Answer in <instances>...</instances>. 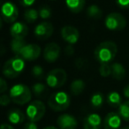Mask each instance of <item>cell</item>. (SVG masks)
<instances>
[{
  "label": "cell",
  "mask_w": 129,
  "mask_h": 129,
  "mask_svg": "<svg viewBox=\"0 0 129 129\" xmlns=\"http://www.w3.org/2000/svg\"><path fill=\"white\" fill-rule=\"evenodd\" d=\"M118 52V46L112 41H104L99 43L95 49L94 56L97 62L102 64H110L113 62Z\"/></svg>",
  "instance_id": "obj_1"
},
{
  "label": "cell",
  "mask_w": 129,
  "mask_h": 129,
  "mask_svg": "<svg viewBox=\"0 0 129 129\" xmlns=\"http://www.w3.org/2000/svg\"><path fill=\"white\" fill-rule=\"evenodd\" d=\"M12 99L9 95H2L0 96V104L2 106H7L11 103Z\"/></svg>",
  "instance_id": "obj_31"
},
{
  "label": "cell",
  "mask_w": 129,
  "mask_h": 129,
  "mask_svg": "<svg viewBox=\"0 0 129 129\" xmlns=\"http://www.w3.org/2000/svg\"><path fill=\"white\" fill-rule=\"evenodd\" d=\"M57 124L59 129H76L78 126V121L71 114H61L57 119Z\"/></svg>",
  "instance_id": "obj_13"
},
{
  "label": "cell",
  "mask_w": 129,
  "mask_h": 129,
  "mask_svg": "<svg viewBox=\"0 0 129 129\" xmlns=\"http://www.w3.org/2000/svg\"><path fill=\"white\" fill-rule=\"evenodd\" d=\"M121 129H129V126H125V127H123V128H121Z\"/></svg>",
  "instance_id": "obj_40"
},
{
  "label": "cell",
  "mask_w": 129,
  "mask_h": 129,
  "mask_svg": "<svg viewBox=\"0 0 129 129\" xmlns=\"http://www.w3.org/2000/svg\"><path fill=\"white\" fill-rule=\"evenodd\" d=\"M10 34L14 39H24L28 34V27L22 22L16 21L10 27Z\"/></svg>",
  "instance_id": "obj_15"
},
{
  "label": "cell",
  "mask_w": 129,
  "mask_h": 129,
  "mask_svg": "<svg viewBox=\"0 0 129 129\" xmlns=\"http://www.w3.org/2000/svg\"><path fill=\"white\" fill-rule=\"evenodd\" d=\"M61 37L68 44L73 45L78 42L80 38V32L73 26H64L61 28Z\"/></svg>",
  "instance_id": "obj_12"
},
{
  "label": "cell",
  "mask_w": 129,
  "mask_h": 129,
  "mask_svg": "<svg viewBox=\"0 0 129 129\" xmlns=\"http://www.w3.org/2000/svg\"><path fill=\"white\" fill-rule=\"evenodd\" d=\"M27 45L26 41L24 39H14L13 38L11 43H10V47H11V50L13 53H14L16 56H19L22 49Z\"/></svg>",
  "instance_id": "obj_23"
},
{
  "label": "cell",
  "mask_w": 129,
  "mask_h": 129,
  "mask_svg": "<svg viewBox=\"0 0 129 129\" xmlns=\"http://www.w3.org/2000/svg\"><path fill=\"white\" fill-rule=\"evenodd\" d=\"M19 2L23 7H30L36 3V0H19Z\"/></svg>",
  "instance_id": "obj_33"
},
{
  "label": "cell",
  "mask_w": 129,
  "mask_h": 129,
  "mask_svg": "<svg viewBox=\"0 0 129 129\" xmlns=\"http://www.w3.org/2000/svg\"><path fill=\"white\" fill-rule=\"evenodd\" d=\"M123 94H124V96H125V98H128L129 99V84L126 85V86L124 88Z\"/></svg>",
  "instance_id": "obj_37"
},
{
  "label": "cell",
  "mask_w": 129,
  "mask_h": 129,
  "mask_svg": "<svg viewBox=\"0 0 129 129\" xmlns=\"http://www.w3.org/2000/svg\"><path fill=\"white\" fill-rule=\"evenodd\" d=\"M9 95L12 102L19 105H24L30 102L32 98V90L25 84L19 83L11 88L9 91Z\"/></svg>",
  "instance_id": "obj_3"
},
{
  "label": "cell",
  "mask_w": 129,
  "mask_h": 129,
  "mask_svg": "<svg viewBox=\"0 0 129 129\" xmlns=\"http://www.w3.org/2000/svg\"><path fill=\"white\" fill-rule=\"evenodd\" d=\"M104 95H103L102 93H99V92L93 94L91 98H90V104H91V105L93 106L94 108H95V109L100 108L101 106L104 104Z\"/></svg>",
  "instance_id": "obj_26"
},
{
  "label": "cell",
  "mask_w": 129,
  "mask_h": 129,
  "mask_svg": "<svg viewBox=\"0 0 129 129\" xmlns=\"http://www.w3.org/2000/svg\"><path fill=\"white\" fill-rule=\"evenodd\" d=\"M54 27L50 22L43 21L39 23L34 29V35L39 40H46L52 36Z\"/></svg>",
  "instance_id": "obj_9"
},
{
  "label": "cell",
  "mask_w": 129,
  "mask_h": 129,
  "mask_svg": "<svg viewBox=\"0 0 129 129\" xmlns=\"http://www.w3.org/2000/svg\"><path fill=\"white\" fill-rule=\"evenodd\" d=\"M8 89V85L7 82L4 80V78L0 79V93H5L6 90Z\"/></svg>",
  "instance_id": "obj_34"
},
{
  "label": "cell",
  "mask_w": 129,
  "mask_h": 129,
  "mask_svg": "<svg viewBox=\"0 0 129 129\" xmlns=\"http://www.w3.org/2000/svg\"><path fill=\"white\" fill-rule=\"evenodd\" d=\"M43 129H59V128H57V127H56V126H53V125H50V126H46Z\"/></svg>",
  "instance_id": "obj_39"
},
{
  "label": "cell",
  "mask_w": 129,
  "mask_h": 129,
  "mask_svg": "<svg viewBox=\"0 0 129 129\" xmlns=\"http://www.w3.org/2000/svg\"><path fill=\"white\" fill-rule=\"evenodd\" d=\"M32 93L38 98H44L48 94V88L45 84L38 82L32 86Z\"/></svg>",
  "instance_id": "obj_22"
},
{
  "label": "cell",
  "mask_w": 129,
  "mask_h": 129,
  "mask_svg": "<svg viewBox=\"0 0 129 129\" xmlns=\"http://www.w3.org/2000/svg\"><path fill=\"white\" fill-rule=\"evenodd\" d=\"M42 52V49L39 45L35 44V43H30L27 44L20 53V57H21L24 60L34 61L40 57Z\"/></svg>",
  "instance_id": "obj_10"
},
{
  "label": "cell",
  "mask_w": 129,
  "mask_h": 129,
  "mask_svg": "<svg viewBox=\"0 0 129 129\" xmlns=\"http://www.w3.org/2000/svg\"><path fill=\"white\" fill-rule=\"evenodd\" d=\"M99 74L102 77H109L111 75V67L110 64H102L99 67Z\"/></svg>",
  "instance_id": "obj_29"
},
{
  "label": "cell",
  "mask_w": 129,
  "mask_h": 129,
  "mask_svg": "<svg viewBox=\"0 0 129 129\" xmlns=\"http://www.w3.org/2000/svg\"><path fill=\"white\" fill-rule=\"evenodd\" d=\"M39 12V17L43 20H48L51 17V14H52V12H51V9L49 6L47 5H43L41 7L39 8L38 10Z\"/></svg>",
  "instance_id": "obj_28"
},
{
  "label": "cell",
  "mask_w": 129,
  "mask_h": 129,
  "mask_svg": "<svg viewBox=\"0 0 129 129\" xmlns=\"http://www.w3.org/2000/svg\"><path fill=\"white\" fill-rule=\"evenodd\" d=\"M0 129H14V128H13V125H9V124H2Z\"/></svg>",
  "instance_id": "obj_38"
},
{
  "label": "cell",
  "mask_w": 129,
  "mask_h": 129,
  "mask_svg": "<svg viewBox=\"0 0 129 129\" xmlns=\"http://www.w3.org/2000/svg\"><path fill=\"white\" fill-rule=\"evenodd\" d=\"M26 117H27L26 114H24L23 111L18 108L10 110L7 113L8 121L13 125H19V124L23 123L26 119Z\"/></svg>",
  "instance_id": "obj_17"
},
{
  "label": "cell",
  "mask_w": 129,
  "mask_h": 129,
  "mask_svg": "<svg viewBox=\"0 0 129 129\" xmlns=\"http://www.w3.org/2000/svg\"><path fill=\"white\" fill-rule=\"evenodd\" d=\"M102 118L97 113L88 114L83 121V129H100Z\"/></svg>",
  "instance_id": "obj_16"
},
{
  "label": "cell",
  "mask_w": 129,
  "mask_h": 129,
  "mask_svg": "<svg viewBox=\"0 0 129 129\" xmlns=\"http://www.w3.org/2000/svg\"><path fill=\"white\" fill-rule=\"evenodd\" d=\"M86 0H66V6L73 13H78L83 10Z\"/></svg>",
  "instance_id": "obj_19"
},
{
  "label": "cell",
  "mask_w": 129,
  "mask_h": 129,
  "mask_svg": "<svg viewBox=\"0 0 129 129\" xmlns=\"http://www.w3.org/2000/svg\"><path fill=\"white\" fill-rule=\"evenodd\" d=\"M32 75L34 76L36 79L42 80L44 77V70L42 67L40 66H34L32 68Z\"/></svg>",
  "instance_id": "obj_30"
},
{
  "label": "cell",
  "mask_w": 129,
  "mask_h": 129,
  "mask_svg": "<svg viewBox=\"0 0 129 129\" xmlns=\"http://www.w3.org/2000/svg\"><path fill=\"white\" fill-rule=\"evenodd\" d=\"M111 76L118 81H122L125 77V69L123 64L120 63L115 62L111 64Z\"/></svg>",
  "instance_id": "obj_18"
},
{
  "label": "cell",
  "mask_w": 129,
  "mask_h": 129,
  "mask_svg": "<svg viewBox=\"0 0 129 129\" xmlns=\"http://www.w3.org/2000/svg\"><path fill=\"white\" fill-rule=\"evenodd\" d=\"M106 101L107 104H109L111 107L118 108L122 104V98L120 95L116 91H111L106 96Z\"/></svg>",
  "instance_id": "obj_21"
},
{
  "label": "cell",
  "mask_w": 129,
  "mask_h": 129,
  "mask_svg": "<svg viewBox=\"0 0 129 129\" xmlns=\"http://www.w3.org/2000/svg\"><path fill=\"white\" fill-rule=\"evenodd\" d=\"M116 4L122 9H128L129 8V0H115Z\"/></svg>",
  "instance_id": "obj_32"
},
{
  "label": "cell",
  "mask_w": 129,
  "mask_h": 129,
  "mask_svg": "<svg viewBox=\"0 0 129 129\" xmlns=\"http://www.w3.org/2000/svg\"><path fill=\"white\" fill-rule=\"evenodd\" d=\"M25 69V60L20 56L8 59L3 66V74L8 79L17 78Z\"/></svg>",
  "instance_id": "obj_2"
},
{
  "label": "cell",
  "mask_w": 129,
  "mask_h": 129,
  "mask_svg": "<svg viewBox=\"0 0 129 129\" xmlns=\"http://www.w3.org/2000/svg\"><path fill=\"white\" fill-rule=\"evenodd\" d=\"M53 1H54V0H53Z\"/></svg>",
  "instance_id": "obj_41"
},
{
  "label": "cell",
  "mask_w": 129,
  "mask_h": 129,
  "mask_svg": "<svg viewBox=\"0 0 129 129\" xmlns=\"http://www.w3.org/2000/svg\"><path fill=\"white\" fill-rule=\"evenodd\" d=\"M118 114L122 119L129 122V100L122 103L121 105L118 107Z\"/></svg>",
  "instance_id": "obj_27"
},
{
  "label": "cell",
  "mask_w": 129,
  "mask_h": 129,
  "mask_svg": "<svg viewBox=\"0 0 129 129\" xmlns=\"http://www.w3.org/2000/svg\"><path fill=\"white\" fill-rule=\"evenodd\" d=\"M19 16V10L13 2H6L1 7V18L6 23H14Z\"/></svg>",
  "instance_id": "obj_8"
},
{
  "label": "cell",
  "mask_w": 129,
  "mask_h": 129,
  "mask_svg": "<svg viewBox=\"0 0 129 129\" xmlns=\"http://www.w3.org/2000/svg\"><path fill=\"white\" fill-rule=\"evenodd\" d=\"M46 112V106L43 102L40 100H35L27 105L26 109V116L29 121H40Z\"/></svg>",
  "instance_id": "obj_5"
},
{
  "label": "cell",
  "mask_w": 129,
  "mask_h": 129,
  "mask_svg": "<svg viewBox=\"0 0 129 129\" xmlns=\"http://www.w3.org/2000/svg\"><path fill=\"white\" fill-rule=\"evenodd\" d=\"M121 117L117 112H109L103 122L104 129H119L121 125Z\"/></svg>",
  "instance_id": "obj_14"
},
{
  "label": "cell",
  "mask_w": 129,
  "mask_h": 129,
  "mask_svg": "<svg viewBox=\"0 0 129 129\" xmlns=\"http://www.w3.org/2000/svg\"><path fill=\"white\" fill-rule=\"evenodd\" d=\"M39 17V12L34 8H28L24 13V19L28 23H34Z\"/></svg>",
  "instance_id": "obj_25"
},
{
  "label": "cell",
  "mask_w": 129,
  "mask_h": 129,
  "mask_svg": "<svg viewBox=\"0 0 129 129\" xmlns=\"http://www.w3.org/2000/svg\"><path fill=\"white\" fill-rule=\"evenodd\" d=\"M85 88H86V83L84 81L81 79H77L74 80L72 83H71L70 87V92L73 94L74 95H79L84 91Z\"/></svg>",
  "instance_id": "obj_20"
},
{
  "label": "cell",
  "mask_w": 129,
  "mask_h": 129,
  "mask_svg": "<svg viewBox=\"0 0 129 129\" xmlns=\"http://www.w3.org/2000/svg\"><path fill=\"white\" fill-rule=\"evenodd\" d=\"M87 15L94 20H98L103 16V11L97 5H91L87 8Z\"/></svg>",
  "instance_id": "obj_24"
},
{
  "label": "cell",
  "mask_w": 129,
  "mask_h": 129,
  "mask_svg": "<svg viewBox=\"0 0 129 129\" xmlns=\"http://www.w3.org/2000/svg\"><path fill=\"white\" fill-rule=\"evenodd\" d=\"M64 52H66V54H67V56H72L73 54L74 53V47H73L72 45L69 44L68 46H67V48H66V50H64Z\"/></svg>",
  "instance_id": "obj_36"
},
{
  "label": "cell",
  "mask_w": 129,
  "mask_h": 129,
  "mask_svg": "<svg viewBox=\"0 0 129 129\" xmlns=\"http://www.w3.org/2000/svg\"><path fill=\"white\" fill-rule=\"evenodd\" d=\"M67 74L62 68H55L46 76V84L51 88H61L67 82Z\"/></svg>",
  "instance_id": "obj_6"
},
{
  "label": "cell",
  "mask_w": 129,
  "mask_h": 129,
  "mask_svg": "<svg viewBox=\"0 0 129 129\" xmlns=\"http://www.w3.org/2000/svg\"><path fill=\"white\" fill-rule=\"evenodd\" d=\"M71 97L67 92L57 91L50 95L48 99V106L54 111H64L70 106Z\"/></svg>",
  "instance_id": "obj_4"
},
{
  "label": "cell",
  "mask_w": 129,
  "mask_h": 129,
  "mask_svg": "<svg viewBox=\"0 0 129 129\" xmlns=\"http://www.w3.org/2000/svg\"><path fill=\"white\" fill-rule=\"evenodd\" d=\"M106 28L111 31L123 30L126 26V20L118 13H111L106 16L104 20Z\"/></svg>",
  "instance_id": "obj_7"
},
{
  "label": "cell",
  "mask_w": 129,
  "mask_h": 129,
  "mask_svg": "<svg viewBox=\"0 0 129 129\" xmlns=\"http://www.w3.org/2000/svg\"><path fill=\"white\" fill-rule=\"evenodd\" d=\"M61 48L57 43H50L43 49V57L48 63H54L60 56Z\"/></svg>",
  "instance_id": "obj_11"
},
{
  "label": "cell",
  "mask_w": 129,
  "mask_h": 129,
  "mask_svg": "<svg viewBox=\"0 0 129 129\" xmlns=\"http://www.w3.org/2000/svg\"><path fill=\"white\" fill-rule=\"evenodd\" d=\"M23 129H38V126H37V125H36V122L28 121L24 125Z\"/></svg>",
  "instance_id": "obj_35"
}]
</instances>
